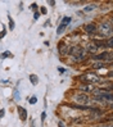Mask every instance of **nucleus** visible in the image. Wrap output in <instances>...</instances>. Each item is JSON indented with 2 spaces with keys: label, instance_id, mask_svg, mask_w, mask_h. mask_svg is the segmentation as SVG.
Here are the masks:
<instances>
[{
  "label": "nucleus",
  "instance_id": "f257e3e1",
  "mask_svg": "<svg viewBox=\"0 0 113 127\" xmlns=\"http://www.w3.org/2000/svg\"><path fill=\"white\" fill-rule=\"evenodd\" d=\"M93 59H94V61H100V62H103V61H112V54L104 51V53H102V54L94 55Z\"/></svg>",
  "mask_w": 113,
  "mask_h": 127
},
{
  "label": "nucleus",
  "instance_id": "f03ea898",
  "mask_svg": "<svg viewBox=\"0 0 113 127\" xmlns=\"http://www.w3.org/2000/svg\"><path fill=\"white\" fill-rule=\"evenodd\" d=\"M75 100H76L77 103H80V104H86L89 101V96L86 94H78V95L75 96Z\"/></svg>",
  "mask_w": 113,
  "mask_h": 127
},
{
  "label": "nucleus",
  "instance_id": "7ed1b4c3",
  "mask_svg": "<svg viewBox=\"0 0 113 127\" xmlns=\"http://www.w3.org/2000/svg\"><path fill=\"white\" fill-rule=\"evenodd\" d=\"M99 31L102 32V33H109L111 35V31H112V27L109 26V25H105V23H103V25H100L99 26Z\"/></svg>",
  "mask_w": 113,
  "mask_h": 127
},
{
  "label": "nucleus",
  "instance_id": "20e7f679",
  "mask_svg": "<svg viewBox=\"0 0 113 127\" xmlns=\"http://www.w3.org/2000/svg\"><path fill=\"white\" fill-rule=\"evenodd\" d=\"M85 31H86L89 35H94L95 31H96V26H95V25H86V26H85Z\"/></svg>",
  "mask_w": 113,
  "mask_h": 127
},
{
  "label": "nucleus",
  "instance_id": "39448f33",
  "mask_svg": "<svg viewBox=\"0 0 113 127\" xmlns=\"http://www.w3.org/2000/svg\"><path fill=\"white\" fill-rule=\"evenodd\" d=\"M18 112H19L21 119H22V121H25V119L27 118V112H26V109H25V108H18Z\"/></svg>",
  "mask_w": 113,
  "mask_h": 127
},
{
  "label": "nucleus",
  "instance_id": "423d86ee",
  "mask_svg": "<svg viewBox=\"0 0 113 127\" xmlns=\"http://www.w3.org/2000/svg\"><path fill=\"white\" fill-rule=\"evenodd\" d=\"M96 49H98V48L94 45V44H90V45H87V51H89V53H91V54L95 53Z\"/></svg>",
  "mask_w": 113,
  "mask_h": 127
},
{
  "label": "nucleus",
  "instance_id": "0eeeda50",
  "mask_svg": "<svg viewBox=\"0 0 113 127\" xmlns=\"http://www.w3.org/2000/svg\"><path fill=\"white\" fill-rule=\"evenodd\" d=\"M94 45L96 48H103V46H105V42L102 40H94Z\"/></svg>",
  "mask_w": 113,
  "mask_h": 127
},
{
  "label": "nucleus",
  "instance_id": "6e6552de",
  "mask_svg": "<svg viewBox=\"0 0 113 127\" xmlns=\"http://www.w3.org/2000/svg\"><path fill=\"white\" fill-rule=\"evenodd\" d=\"M30 81H31L34 85H37V84H39V78H37L36 74H31V76H30Z\"/></svg>",
  "mask_w": 113,
  "mask_h": 127
},
{
  "label": "nucleus",
  "instance_id": "1a4fd4ad",
  "mask_svg": "<svg viewBox=\"0 0 113 127\" xmlns=\"http://www.w3.org/2000/svg\"><path fill=\"white\" fill-rule=\"evenodd\" d=\"M70 22H71V17H64L63 19H62V23L61 25H63V26H68L70 25Z\"/></svg>",
  "mask_w": 113,
  "mask_h": 127
},
{
  "label": "nucleus",
  "instance_id": "9d476101",
  "mask_svg": "<svg viewBox=\"0 0 113 127\" xmlns=\"http://www.w3.org/2000/svg\"><path fill=\"white\" fill-rule=\"evenodd\" d=\"M95 8H96L95 4H90L89 6H85V8H84V12H91V10H94Z\"/></svg>",
  "mask_w": 113,
  "mask_h": 127
},
{
  "label": "nucleus",
  "instance_id": "9b49d317",
  "mask_svg": "<svg viewBox=\"0 0 113 127\" xmlns=\"http://www.w3.org/2000/svg\"><path fill=\"white\" fill-rule=\"evenodd\" d=\"M8 57H13L10 51H5V53L0 54V59H5V58H8Z\"/></svg>",
  "mask_w": 113,
  "mask_h": 127
},
{
  "label": "nucleus",
  "instance_id": "f8f14e48",
  "mask_svg": "<svg viewBox=\"0 0 113 127\" xmlns=\"http://www.w3.org/2000/svg\"><path fill=\"white\" fill-rule=\"evenodd\" d=\"M64 30H66V26L61 25V26L58 27V30H57V33H58V35H62V33L64 32Z\"/></svg>",
  "mask_w": 113,
  "mask_h": 127
},
{
  "label": "nucleus",
  "instance_id": "ddd939ff",
  "mask_svg": "<svg viewBox=\"0 0 113 127\" xmlns=\"http://www.w3.org/2000/svg\"><path fill=\"white\" fill-rule=\"evenodd\" d=\"M80 90H82V91H87V90H91V86H90V85H82L81 87H80Z\"/></svg>",
  "mask_w": 113,
  "mask_h": 127
},
{
  "label": "nucleus",
  "instance_id": "4468645a",
  "mask_svg": "<svg viewBox=\"0 0 113 127\" xmlns=\"http://www.w3.org/2000/svg\"><path fill=\"white\" fill-rule=\"evenodd\" d=\"M103 65H104V63H103V62H98V63H94V65H93V67H94V68H102Z\"/></svg>",
  "mask_w": 113,
  "mask_h": 127
},
{
  "label": "nucleus",
  "instance_id": "2eb2a0df",
  "mask_svg": "<svg viewBox=\"0 0 113 127\" xmlns=\"http://www.w3.org/2000/svg\"><path fill=\"white\" fill-rule=\"evenodd\" d=\"M8 18H9V28L13 31V30H14V21H13L10 17H8Z\"/></svg>",
  "mask_w": 113,
  "mask_h": 127
},
{
  "label": "nucleus",
  "instance_id": "dca6fc26",
  "mask_svg": "<svg viewBox=\"0 0 113 127\" xmlns=\"http://www.w3.org/2000/svg\"><path fill=\"white\" fill-rule=\"evenodd\" d=\"M107 46H108V48H113V39H112V37H109V39H108Z\"/></svg>",
  "mask_w": 113,
  "mask_h": 127
},
{
  "label": "nucleus",
  "instance_id": "f3484780",
  "mask_svg": "<svg viewBox=\"0 0 113 127\" xmlns=\"http://www.w3.org/2000/svg\"><path fill=\"white\" fill-rule=\"evenodd\" d=\"M30 103H31V104H36L37 103V98H36V96H32V98L30 99Z\"/></svg>",
  "mask_w": 113,
  "mask_h": 127
},
{
  "label": "nucleus",
  "instance_id": "a211bd4d",
  "mask_svg": "<svg viewBox=\"0 0 113 127\" xmlns=\"http://www.w3.org/2000/svg\"><path fill=\"white\" fill-rule=\"evenodd\" d=\"M14 99H16V100H19V94H18V91H17V90L14 91Z\"/></svg>",
  "mask_w": 113,
  "mask_h": 127
},
{
  "label": "nucleus",
  "instance_id": "6ab92c4d",
  "mask_svg": "<svg viewBox=\"0 0 113 127\" xmlns=\"http://www.w3.org/2000/svg\"><path fill=\"white\" fill-rule=\"evenodd\" d=\"M4 114H5V110H4V109H1V110H0V119H1V118L4 117Z\"/></svg>",
  "mask_w": 113,
  "mask_h": 127
},
{
  "label": "nucleus",
  "instance_id": "aec40b11",
  "mask_svg": "<svg viewBox=\"0 0 113 127\" xmlns=\"http://www.w3.org/2000/svg\"><path fill=\"white\" fill-rule=\"evenodd\" d=\"M4 36H5V30H3V31L0 32V39H3Z\"/></svg>",
  "mask_w": 113,
  "mask_h": 127
},
{
  "label": "nucleus",
  "instance_id": "412c9836",
  "mask_svg": "<svg viewBox=\"0 0 113 127\" xmlns=\"http://www.w3.org/2000/svg\"><path fill=\"white\" fill-rule=\"evenodd\" d=\"M36 8H37V4H36V3H34V4L31 5V9H34V10H35Z\"/></svg>",
  "mask_w": 113,
  "mask_h": 127
},
{
  "label": "nucleus",
  "instance_id": "4be33fe9",
  "mask_svg": "<svg viewBox=\"0 0 113 127\" xmlns=\"http://www.w3.org/2000/svg\"><path fill=\"white\" fill-rule=\"evenodd\" d=\"M41 13L42 14H46V8H44V6H42V8H41Z\"/></svg>",
  "mask_w": 113,
  "mask_h": 127
},
{
  "label": "nucleus",
  "instance_id": "5701e85b",
  "mask_svg": "<svg viewBox=\"0 0 113 127\" xmlns=\"http://www.w3.org/2000/svg\"><path fill=\"white\" fill-rule=\"evenodd\" d=\"M39 17H40V14H39V13H35V14H34V18H35V19H37Z\"/></svg>",
  "mask_w": 113,
  "mask_h": 127
},
{
  "label": "nucleus",
  "instance_id": "b1692460",
  "mask_svg": "<svg viewBox=\"0 0 113 127\" xmlns=\"http://www.w3.org/2000/svg\"><path fill=\"white\" fill-rule=\"evenodd\" d=\"M41 119H42V121L45 119V113H42V114H41Z\"/></svg>",
  "mask_w": 113,
  "mask_h": 127
},
{
  "label": "nucleus",
  "instance_id": "393cba45",
  "mask_svg": "<svg viewBox=\"0 0 113 127\" xmlns=\"http://www.w3.org/2000/svg\"><path fill=\"white\" fill-rule=\"evenodd\" d=\"M59 127H64V126L62 125V122H59Z\"/></svg>",
  "mask_w": 113,
  "mask_h": 127
}]
</instances>
